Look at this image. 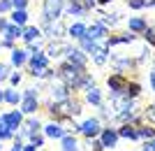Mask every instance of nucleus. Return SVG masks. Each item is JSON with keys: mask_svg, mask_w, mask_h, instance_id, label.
<instances>
[{"mask_svg": "<svg viewBox=\"0 0 155 151\" xmlns=\"http://www.w3.org/2000/svg\"><path fill=\"white\" fill-rule=\"evenodd\" d=\"M42 37H49V39H60L63 35H67V28L63 26V21H42Z\"/></svg>", "mask_w": 155, "mask_h": 151, "instance_id": "nucleus-3", "label": "nucleus"}, {"mask_svg": "<svg viewBox=\"0 0 155 151\" xmlns=\"http://www.w3.org/2000/svg\"><path fill=\"white\" fill-rule=\"evenodd\" d=\"M130 9H143V0H127Z\"/></svg>", "mask_w": 155, "mask_h": 151, "instance_id": "nucleus-41", "label": "nucleus"}, {"mask_svg": "<svg viewBox=\"0 0 155 151\" xmlns=\"http://www.w3.org/2000/svg\"><path fill=\"white\" fill-rule=\"evenodd\" d=\"M9 23L26 26L28 23V9H12V12H9Z\"/></svg>", "mask_w": 155, "mask_h": 151, "instance_id": "nucleus-27", "label": "nucleus"}, {"mask_svg": "<svg viewBox=\"0 0 155 151\" xmlns=\"http://www.w3.org/2000/svg\"><path fill=\"white\" fill-rule=\"evenodd\" d=\"M86 23L84 21H77V23H72L70 28H67V37H72V39H81L86 35Z\"/></svg>", "mask_w": 155, "mask_h": 151, "instance_id": "nucleus-26", "label": "nucleus"}, {"mask_svg": "<svg viewBox=\"0 0 155 151\" xmlns=\"http://www.w3.org/2000/svg\"><path fill=\"white\" fill-rule=\"evenodd\" d=\"M137 39L134 33H130V30H125V33H118V35H107V39H104V44L109 46H118V44H132Z\"/></svg>", "mask_w": 155, "mask_h": 151, "instance_id": "nucleus-10", "label": "nucleus"}, {"mask_svg": "<svg viewBox=\"0 0 155 151\" xmlns=\"http://www.w3.org/2000/svg\"><path fill=\"white\" fill-rule=\"evenodd\" d=\"M28 56H30V53H28L26 49H16V46H14V49H9V65H12V67L26 65V63H28Z\"/></svg>", "mask_w": 155, "mask_h": 151, "instance_id": "nucleus-15", "label": "nucleus"}, {"mask_svg": "<svg viewBox=\"0 0 155 151\" xmlns=\"http://www.w3.org/2000/svg\"><path fill=\"white\" fill-rule=\"evenodd\" d=\"M100 23H102V26H107V28H111V26H116L118 21H120V14L118 12H114V14H107V12H100Z\"/></svg>", "mask_w": 155, "mask_h": 151, "instance_id": "nucleus-29", "label": "nucleus"}, {"mask_svg": "<svg viewBox=\"0 0 155 151\" xmlns=\"http://www.w3.org/2000/svg\"><path fill=\"white\" fill-rule=\"evenodd\" d=\"M125 95H127V98H132V100H137L139 95H141V84L130 79V81H127V91H125Z\"/></svg>", "mask_w": 155, "mask_h": 151, "instance_id": "nucleus-31", "label": "nucleus"}, {"mask_svg": "<svg viewBox=\"0 0 155 151\" xmlns=\"http://www.w3.org/2000/svg\"><path fill=\"white\" fill-rule=\"evenodd\" d=\"M2 39H12V42H16V39L23 35V26H16V23H9V26L2 30Z\"/></svg>", "mask_w": 155, "mask_h": 151, "instance_id": "nucleus-24", "label": "nucleus"}, {"mask_svg": "<svg viewBox=\"0 0 155 151\" xmlns=\"http://www.w3.org/2000/svg\"><path fill=\"white\" fill-rule=\"evenodd\" d=\"M67 0H42V21H58L63 19Z\"/></svg>", "mask_w": 155, "mask_h": 151, "instance_id": "nucleus-1", "label": "nucleus"}, {"mask_svg": "<svg viewBox=\"0 0 155 151\" xmlns=\"http://www.w3.org/2000/svg\"><path fill=\"white\" fill-rule=\"evenodd\" d=\"M9 72H12V65L9 63H0V81H7Z\"/></svg>", "mask_w": 155, "mask_h": 151, "instance_id": "nucleus-36", "label": "nucleus"}, {"mask_svg": "<svg viewBox=\"0 0 155 151\" xmlns=\"http://www.w3.org/2000/svg\"><path fill=\"white\" fill-rule=\"evenodd\" d=\"M67 2H74V0H67Z\"/></svg>", "mask_w": 155, "mask_h": 151, "instance_id": "nucleus-51", "label": "nucleus"}, {"mask_svg": "<svg viewBox=\"0 0 155 151\" xmlns=\"http://www.w3.org/2000/svg\"><path fill=\"white\" fill-rule=\"evenodd\" d=\"M114 0H97V5H111Z\"/></svg>", "mask_w": 155, "mask_h": 151, "instance_id": "nucleus-49", "label": "nucleus"}, {"mask_svg": "<svg viewBox=\"0 0 155 151\" xmlns=\"http://www.w3.org/2000/svg\"><path fill=\"white\" fill-rule=\"evenodd\" d=\"M19 109L23 112V116H30L39 109V98H21L19 102Z\"/></svg>", "mask_w": 155, "mask_h": 151, "instance_id": "nucleus-20", "label": "nucleus"}, {"mask_svg": "<svg viewBox=\"0 0 155 151\" xmlns=\"http://www.w3.org/2000/svg\"><path fill=\"white\" fill-rule=\"evenodd\" d=\"M63 14H67V16H77V19H84L86 14H88V9L81 5V0H74V2H65V12Z\"/></svg>", "mask_w": 155, "mask_h": 151, "instance_id": "nucleus-16", "label": "nucleus"}, {"mask_svg": "<svg viewBox=\"0 0 155 151\" xmlns=\"http://www.w3.org/2000/svg\"><path fill=\"white\" fill-rule=\"evenodd\" d=\"M70 95H74V91H72L65 81L58 79L56 84H49V102H63V100L70 98Z\"/></svg>", "mask_w": 155, "mask_h": 151, "instance_id": "nucleus-4", "label": "nucleus"}, {"mask_svg": "<svg viewBox=\"0 0 155 151\" xmlns=\"http://www.w3.org/2000/svg\"><path fill=\"white\" fill-rule=\"evenodd\" d=\"M60 146H63V151H81V146H79V139L72 135V132H65L63 137H60Z\"/></svg>", "mask_w": 155, "mask_h": 151, "instance_id": "nucleus-23", "label": "nucleus"}, {"mask_svg": "<svg viewBox=\"0 0 155 151\" xmlns=\"http://www.w3.org/2000/svg\"><path fill=\"white\" fill-rule=\"evenodd\" d=\"M143 151H155V137L153 139H143Z\"/></svg>", "mask_w": 155, "mask_h": 151, "instance_id": "nucleus-43", "label": "nucleus"}, {"mask_svg": "<svg viewBox=\"0 0 155 151\" xmlns=\"http://www.w3.org/2000/svg\"><path fill=\"white\" fill-rule=\"evenodd\" d=\"M0 49H2V46H0Z\"/></svg>", "mask_w": 155, "mask_h": 151, "instance_id": "nucleus-54", "label": "nucleus"}, {"mask_svg": "<svg viewBox=\"0 0 155 151\" xmlns=\"http://www.w3.org/2000/svg\"><path fill=\"white\" fill-rule=\"evenodd\" d=\"M153 67H155V60H153Z\"/></svg>", "mask_w": 155, "mask_h": 151, "instance_id": "nucleus-52", "label": "nucleus"}, {"mask_svg": "<svg viewBox=\"0 0 155 151\" xmlns=\"http://www.w3.org/2000/svg\"><path fill=\"white\" fill-rule=\"evenodd\" d=\"M97 107H100V116H97L100 121H114L116 112H114V107H111V105H104V102H102V105H97Z\"/></svg>", "mask_w": 155, "mask_h": 151, "instance_id": "nucleus-30", "label": "nucleus"}, {"mask_svg": "<svg viewBox=\"0 0 155 151\" xmlns=\"http://www.w3.org/2000/svg\"><path fill=\"white\" fill-rule=\"evenodd\" d=\"M146 19L143 16H132V19H127V30L130 33H134V35H141L143 30H146Z\"/></svg>", "mask_w": 155, "mask_h": 151, "instance_id": "nucleus-22", "label": "nucleus"}, {"mask_svg": "<svg viewBox=\"0 0 155 151\" xmlns=\"http://www.w3.org/2000/svg\"><path fill=\"white\" fill-rule=\"evenodd\" d=\"M127 74L123 72H111L109 77H107V86H109L111 95H125V91H127Z\"/></svg>", "mask_w": 155, "mask_h": 151, "instance_id": "nucleus-2", "label": "nucleus"}, {"mask_svg": "<svg viewBox=\"0 0 155 151\" xmlns=\"http://www.w3.org/2000/svg\"><path fill=\"white\" fill-rule=\"evenodd\" d=\"M42 132H44L49 139H60V137L65 135V128L58 123V121H51V123L42 125Z\"/></svg>", "mask_w": 155, "mask_h": 151, "instance_id": "nucleus-18", "label": "nucleus"}, {"mask_svg": "<svg viewBox=\"0 0 155 151\" xmlns=\"http://www.w3.org/2000/svg\"><path fill=\"white\" fill-rule=\"evenodd\" d=\"M39 37H42V28H39V26H28V23L23 26V35H21V39H23L26 44H28V42H37Z\"/></svg>", "mask_w": 155, "mask_h": 151, "instance_id": "nucleus-21", "label": "nucleus"}, {"mask_svg": "<svg viewBox=\"0 0 155 151\" xmlns=\"http://www.w3.org/2000/svg\"><path fill=\"white\" fill-rule=\"evenodd\" d=\"M67 42H63V39H51L49 42V46L44 49V53L49 56V60L51 58H60V56H65V49H67Z\"/></svg>", "mask_w": 155, "mask_h": 151, "instance_id": "nucleus-13", "label": "nucleus"}, {"mask_svg": "<svg viewBox=\"0 0 155 151\" xmlns=\"http://www.w3.org/2000/svg\"><path fill=\"white\" fill-rule=\"evenodd\" d=\"M150 7H155V0H143V9H150Z\"/></svg>", "mask_w": 155, "mask_h": 151, "instance_id": "nucleus-48", "label": "nucleus"}, {"mask_svg": "<svg viewBox=\"0 0 155 151\" xmlns=\"http://www.w3.org/2000/svg\"><path fill=\"white\" fill-rule=\"evenodd\" d=\"M111 65H114V72H123V74L139 67L132 56H111Z\"/></svg>", "mask_w": 155, "mask_h": 151, "instance_id": "nucleus-7", "label": "nucleus"}, {"mask_svg": "<svg viewBox=\"0 0 155 151\" xmlns=\"http://www.w3.org/2000/svg\"><path fill=\"white\" fill-rule=\"evenodd\" d=\"M21 98H23V95H21L19 91H16V88H5V91H2V102H7V105H12V107H16L21 102Z\"/></svg>", "mask_w": 155, "mask_h": 151, "instance_id": "nucleus-25", "label": "nucleus"}, {"mask_svg": "<svg viewBox=\"0 0 155 151\" xmlns=\"http://www.w3.org/2000/svg\"><path fill=\"white\" fill-rule=\"evenodd\" d=\"M148 77H150V88H153V91H155V67H153V70H150V74H148Z\"/></svg>", "mask_w": 155, "mask_h": 151, "instance_id": "nucleus-47", "label": "nucleus"}, {"mask_svg": "<svg viewBox=\"0 0 155 151\" xmlns=\"http://www.w3.org/2000/svg\"><path fill=\"white\" fill-rule=\"evenodd\" d=\"M139 118H141L143 123H148V125H153V128H155V107H153V105L146 107V109L139 114Z\"/></svg>", "mask_w": 155, "mask_h": 151, "instance_id": "nucleus-32", "label": "nucleus"}, {"mask_svg": "<svg viewBox=\"0 0 155 151\" xmlns=\"http://www.w3.org/2000/svg\"><path fill=\"white\" fill-rule=\"evenodd\" d=\"M0 151H2V146H0Z\"/></svg>", "mask_w": 155, "mask_h": 151, "instance_id": "nucleus-53", "label": "nucleus"}, {"mask_svg": "<svg viewBox=\"0 0 155 151\" xmlns=\"http://www.w3.org/2000/svg\"><path fill=\"white\" fill-rule=\"evenodd\" d=\"M14 7H12V0H0V14H7V12H12Z\"/></svg>", "mask_w": 155, "mask_h": 151, "instance_id": "nucleus-40", "label": "nucleus"}, {"mask_svg": "<svg viewBox=\"0 0 155 151\" xmlns=\"http://www.w3.org/2000/svg\"><path fill=\"white\" fill-rule=\"evenodd\" d=\"M118 137L120 139H132L134 142L137 139V125H134V121H130V123H118Z\"/></svg>", "mask_w": 155, "mask_h": 151, "instance_id": "nucleus-19", "label": "nucleus"}, {"mask_svg": "<svg viewBox=\"0 0 155 151\" xmlns=\"http://www.w3.org/2000/svg\"><path fill=\"white\" fill-rule=\"evenodd\" d=\"M86 91V95H84V102H88V105H93V107H97V105H102V91L97 88L95 84H91L88 88H84Z\"/></svg>", "mask_w": 155, "mask_h": 151, "instance_id": "nucleus-17", "label": "nucleus"}, {"mask_svg": "<svg viewBox=\"0 0 155 151\" xmlns=\"http://www.w3.org/2000/svg\"><path fill=\"white\" fill-rule=\"evenodd\" d=\"M141 35H143V39H146L150 46H155V28L153 26H146V30H143Z\"/></svg>", "mask_w": 155, "mask_h": 151, "instance_id": "nucleus-35", "label": "nucleus"}, {"mask_svg": "<svg viewBox=\"0 0 155 151\" xmlns=\"http://www.w3.org/2000/svg\"><path fill=\"white\" fill-rule=\"evenodd\" d=\"M0 102H2V88H0Z\"/></svg>", "mask_w": 155, "mask_h": 151, "instance_id": "nucleus-50", "label": "nucleus"}, {"mask_svg": "<svg viewBox=\"0 0 155 151\" xmlns=\"http://www.w3.org/2000/svg\"><path fill=\"white\" fill-rule=\"evenodd\" d=\"M23 98H39V88H37V86L26 88V91H23Z\"/></svg>", "mask_w": 155, "mask_h": 151, "instance_id": "nucleus-39", "label": "nucleus"}, {"mask_svg": "<svg viewBox=\"0 0 155 151\" xmlns=\"http://www.w3.org/2000/svg\"><path fill=\"white\" fill-rule=\"evenodd\" d=\"M77 42H79V49H81L84 53H88L91 58H93V56H95V53L104 46V39L100 42V39H91V37H86V35H84L81 39H77Z\"/></svg>", "mask_w": 155, "mask_h": 151, "instance_id": "nucleus-9", "label": "nucleus"}, {"mask_svg": "<svg viewBox=\"0 0 155 151\" xmlns=\"http://www.w3.org/2000/svg\"><path fill=\"white\" fill-rule=\"evenodd\" d=\"M81 5L91 12V9H95V7H97V0H81Z\"/></svg>", "mask_w": 155, "mask_h": 151, "instance_id": "nucleus-44", "label": "nucleus"}, {"mask_svg": "<svg viewBox=\"0 0 155 151\" xmlns=\"http://www.w3.org/2000/svg\"><path fill=\"white\" fill-rule=\"evenodd\" d=\"M21 151H37V146L32 144V142H28V144H23V146H21Z\"/></svg>", "mask_w": 155, "mask_h": 151, "instance_id": "nucleus-45", "label": "nucleus"}, {"mask_svg": "<svg viewBox=\"0 0 155 151\" xmlns=\"http://www.w3.org/2000/svg\"><path fill=\"white\" fill-rule=\"evenodd\" d=\"M88 144H91V151H104V144L100 142V137H91Z\"/></svg>", "mask_w": 155, "mask_h": 151, "instance_id": "nucleus-37", "label": "nucleus"}, {"mask_svg": "<svg viewBox=\"0 0 155 151\" xmlns=\"http://www.w3.org/2000/svg\"><path fill=\"white\" fill-rule=\"evenodd\" d=\"M97 137H100V142H102L104 144V149H116L118 146V130L116 128H114V125H102V130H100V135H97Z\"/></svg>", "mask_w": 155, "mask_h": 151, "instance_id": "nucleus-6", "label": "nucleus"}, {"mask_svg": "<svg viewBox=\"0 0 155 151\" xmlns=\"http://www.w3.org/2000/svg\"><path fill=\"white\" fill-rule=\"evenodd\" d=\"M65 60H70V63H74L79 67H86L88 65V53H84L79 46H67L65 49Z\"/></svg>", "mask_w": 155, "mask_h": 151, "instance_id": "nucleus-8", "label": "nucleus"}, {"mask_svg": "<svg viewBox=\"0 0 155 151\" xmlns=\"http://www.w3.org/2000/svg\"><path fill=\"white\" fill-rule=\"evenodd\" d=\"M109 60H111V49H109L107 44H104L102 49H100V51L93 56V63H95V65H107Z\"/></svg>", "mask_w": 155, "mask_h": 151, "instance_id": "nucleus-28", "label": "nucleus"}, {"mask_svg": "<svg viewBox=\"0 0 155 151\" xmlns=\"http://www.w3.org/2000/svg\"><path fill=\"white\" fill-rule=\"evenodd\" d=\"M26 65H28V70H44V67H49V56L39 49V51H35V53L28 56Z\"/></svg>", "mask_w": 155, "mask_h": 151, "instance_id": "nucleus-11", "label": "nucleus"}, {"mask_svg": "<svg viewBox=\"0 0 155 151\" xmlns=\"http://www.w3.org/2000/svg\"><path fill=\"white\" fill-rule=\"evenodd\" d=\"M2 123H5L9 130L16 132L21 128V123H23V112H21V109H12V112L2 114Z\"/></svg>", "mask_w": 155, "mask_h": 151, "instance_id": "nucleus-12", "label": "nucleus"}, {"mask_svg": "<svg viewBox=\"0 0 155 151\" xmlns=\"http://www.w3.org/2000/svg\"><path fill=\"white\" fill-rule=\"evenodd\" d=\"M14 137V130H9L5 123H2V118H0V142H5V139H12Z\"/></svg>", "mask_w": 155, "mask_h": 151, "instance_id": "nucleus-34", "label": "nucleus"}, {"mask_svg": "<svg viewBox=\"0 0 155 151\" xmlns=\"http://www.w3.org/2000/svg\"><path fill=\"white\" fill-rule=\"evenodd\" d=\"M153 107H155V105H153Z\"/></svg>", "mask_w": 155, "mask_h": 151, "instance_id": "nucleus-55", "label": "nucleus"}, {"mask_svg": "<svg viewBox=\"0 0 155 151\" xmlns=\"http://www.w3.org/2000/svg\"><path fill=\"white\" fill-rule=\"evenodd\" d=\"M107 35H109V28L102 26L100 21H95V23H91V26L86 28V37H91V39H107Z\"/></svg>", "mask_w": 155, "mask_h": 151, "instance_id": "nucleus-14", "label": "nucleus"}, {"mask_svg": "<svg viewBox=\"0 0 155 151\" xmlns=\"http://www.w3.org/2000/svg\"><path fill=\"white\" fill-rule=\"evenodd\" d=\"M28 139H30L32 144H35V146L39 149V146H44V139H46V135H44V132H30V135H28Z\"/></svg>", "mask_w": 155, "mask_h": 151, "instance_id": "nucleus-33", "label": "nucleus"}, {"mask_svg": "<svg viewBox=\"0 0 155 151\" xmlns=\"http://www.w3.org/2000/svg\"><path fill=\"white\" fill-rule=\"evenodd\" d=\"M21 79H23V77H21V72H9V77H7V81H9V84H12L14 88H16V86L21 84Z\"/></svg>", "mask_w": 155, "mask_h": 151, "instance_id": "nucleus-38", "label": "nucleus"}, {"mask_svg": "<svg viewBox=\"0 0 155 151\" xmlns=\"http://www.w3.org/2000/svg\"><path fill=\"white\" fill-rule=\"evenodd\" d=\"M100 130H102V121H100L97 116H91V118H86V121H81V123H79V132H81L86 139L97 137V135H100Z\"/></svg>", "mask_w": 155, "mask_h": 151, "instance_id": "nucleus-5", "label": "nucleus"}, {"mask_svg": "<svg viewBox=\"0 0 155 151\" xmlns=\"http://www.w3.org/2000/svg\"><path fill=\"white\" fill-rule=\"evenodd\" d=\"M14 9H28V0H12Z\"/></svg>", "mask_w": 155, "mask_h": 151, "instance_id": "nucleus-42", "label": "nucleus"}, {"mask_svg": "<svg viewBox=\"0 0 155 151\" xmlns=\"http://www.w3.org/2000/svg\"><path fill=\"white\" fill-rule=\"evenodd\" d=\"M9 26V19H5V16H0V33L5 30V28Z\"/></svg>", "mask_w": 155, "mask_h": 151, "instance_id": "nucleus-46", "label": "nucleus"}]
</instances>
